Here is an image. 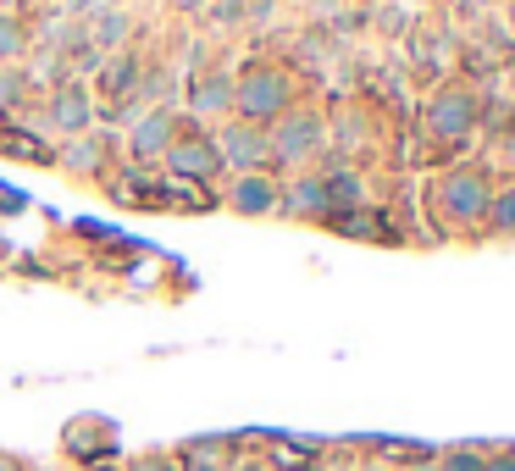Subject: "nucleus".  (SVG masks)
Segmentation results:
<instances>
[{"label": "nucleus", "mask_w": 515, "mask_h": 471, "mask_svg": "<svg viewBox=\"0 0 515 471\" xmlns=\"http://www.w3.org/2000/svg\"><path fill=\"white\" fill-rule=\"evenodd\" d=\"M322 189H327V211H333V206H355V200H360V178H355V172H333V178H322Z\"/></svg>", "instance_id": "13"}, {"label": "nucleus", "mask_w": 515, "mask_h": 471, "mask_svg": "<svg viewBox=\"0 0 515 471\" xmlns=\"http://www.w3.org/2000/svg\"><path fill=\"white\" fill-rule=\"evenodd\" d=\"M172 139H178V122H172V111H150V117H139V122H133L128 150H133L139 161H167Z\"/></svg>", "instance_id": "7"}, {"label": "nucleus", "mask_w": 515, "mask_h": 471, "mask_svg": "<svg viewBox=\"0 0 515 471\" xmlns=\"http://www.w3.org/2000/svg\"><path fill=\"white\" fill-rule=\"evenodd\" d=\"M0 471H23V466H12V460H0Z\"/></svg>", "instance_id": "21"}, {"label": "nucleus", "mask_w": 515, "mask_h": 471, "mask_svg": "<svg viewBox=\"0 0 515 471\" xmlns=\"http://www.w3.org/2000/svg\"><path fill=\"white\" fill-rule=\"evenodd\" d=\"M216 156H222V167L261 172L266 161H272V139H266V128H255V122H228V128L216 133Z\"/></svg>", "instance_id": "3"}, {"label": "nucleus", "mask_w": 515, "mask_h": 471, "mask_svg": "<svg viewBox=\"0 0 515 471\" xmlns=\"http://www.w3.org/2000/svg\"><path fill=\"white\" fill-rule=\"evenodd\" d=\"M228 206L239 217H266V211H277V183L266 172H239V178H228Z\"/></svg>", "instance_id": "8"}, {"label": "nucleus", "mask_w": 515, "mask_h": 471, "mask_svg": "<svg viewBox=\"0 0 515 471\" xmlns=\"http://www.w3.org/2000/svg\"><path fill=\"white\" fill-rule=\"evenodd\" d=\"M266 139H272V161L300 167V161H311L316 150H322L327 122L316 117V111H283V117H277V128L266 133Z\"/></svg>", "instance_id": "2"}, {"label": "nucleus", "mask_w": 515, "mask_h": 471, "mask_svg": "<svg viewBox=\"0 0 515 471\" xmlns=\"http://www.w3.org/2000/svg\"><path fill=\"white\" fill-rule=\"evenodd\" d=\"M444 471H488V466H482L477 455H449V460H444Z\"/></svg>", "instance_id": "17"}, {"label": "nucleus", "mask_w": 515, "mask_h": 471, "mask_svg": "<svg viewBox=\"0 0 515 471\" xmlns=\"http://www.w3.org/2000/svg\"><path fill=\"white\" fill-rule=\"evenodd\" d=\"M189 111L194 117H222V111H233V78H200V84L189 89Z\"/></svg>", "instance_id": "10"}, {"label": "nucleus", "mask_w": 515, "mask_h": 471, "mask_svg": "<svg viewBox=\"0 0 515 471\" xmlns=\"http://www.w3.org/2000/svg\"><path fill=\"white\" fill-rule=\"evenodd\" d=\"M61 161H67L72 172H95V167H100V161H106V156H100V139H89V133H84V145H72V150H67V156H61Z\"/></svg>", "instance_id": "14"}, {"label": "nucleus", "mask_w": 515, "mask_h": 471, "mask_svg": "<svg viewBox=\"0 0 515 471\" xmlns=\"http://www.w3.org/2000/svg\"><path fill=\"white\" fill-rule=\"evenodd\" d=\"M488 471H515V460H499V466H488Z\"/></svg>", "instance_id": "19"}, {"label": "nucleus", "mask_w": 515, "mask_h": 471, "mask_svg": "<svg viewBox=\"0 0 515 471\" xmlns=\"http://www.w3.org/2000/svg\"><path fill=\"white\" fill-rule=\"evenodd\" d=\"M23 50H28V28L17 23V17L0 12V61H6V67H17V56H23Z\"/></svg>", "instance_id": "12"}, {"label": "nucleus", "mask_w": 515, "mask_h": 471, "mask_svg": "<svg viewBox=\"0 0 515 471\" xmlns=\"http://www.w3.org/2000/svg\"><path fill=\"white\" fill-rule=\"evenodd\" d=\"M471 117H477V106H471V95H438L427 111L432 133L438 139H460V133H471Z\"/></svg>", "instance_id": "9"}, {"label": "nucleus", "mask_w": 515, "mask_h": 471, "mask_svg": "<svg viewBox=\"0 0 515 471\" xmlns=\"http://www.w3.org/2000/svg\"><path fill=\"white\" fill-rule=\"evenodd\" d=\"M17 95H23V73L0 61V106H6V100H17Z\"/></svg>", "instance_id": "16"}, {"label": "nucleus", "mask_w": 515, "mask_h": 471, "mask_svg": "<svg viewBox=\"0 0 515 471\" xmlns=\"http://www.w3.org/2000/svg\"><path fill=\"white\" fill-rule=\"evenodd\" d=\"M277 206L305 211V217H322V211H327V189H322V178H300L288 194H277Z\"/></svg>", "instance_id": "11"}, {"label": "nucleus", "mask_w": 515, "mask_h": 471, "mask_svg": "<svg viewBox=\"0 0 515 471\" xmlns=\"http://www.w3.org/2000/svg\"><path fill=\"white\" fill-rule=\"evenodd\" d=\"M438 211H444L449 222H482V211H488V183H482L477 172H449V178L438 183Z\"/></svg>", "instance_id": "5"}, {"label": "nucleus", "mask_w": 515, "mask_h": 471, "mask_svg": "<svg viewBox=\"0 0 515 471\" xmlns=\"http://www.w3.org/2000/svg\"><path fill=\"white\" fill-rule=\"evenodd\" d=\"M122 34H128V23H122V17H106V23H100V39H106V45H117Z\"/></svg>", "instance_id": "18"}, {"label": "nucleus", "mask_w": 515, "mask_h": 471, "mask_svg": "<svg viewBox=\"0 0 515 471\" xmlns=\"http://www.w3.org/2000/svg\"><path fill=\"white\" fill-rule=\"evenodd\" d=\"M167 172H172V178H189V183L222 178L216 139H211V133H178V139H172V150H167Z\"/></svg>", "instance_id": "4"}, {"label": "nucleus", "mask_w": 515, "mask_h": 471, "mask_svg": "<svg viewBox=\"0 0 515 471\" xmlns=\"http://www.w3.org/2000/svg\"><path fill=\"white\" fill-rule=\"evenodd\" d=\"M233 111H239L244 122H277L288 111V78L277 73V67H250V73L233 78Z\"/></svg>", "instance_id": "1"}, {"label": "nucleus", "mask_w": 515, "mask_h": 471, "mask_svg": "<svg viewBox=\"0 0 515 471\" xmlns=\"http://www.w3.org/2000/svg\"><path fill=\"white\" fill-rule=\"evenodd\" d=\"M189 471H222V466H205V460H200V466H189Z\"/></svg>", "instance_id": "20"}, {"label": "nucleus", "mask_w": 515, "mask_h": 471, "mask_svg": "<svg viewBox=\"0 0 515 471\" xmlns=\"http://www.w3.org/2000/svg\"><path fill=\"white\" fill-rule=\"evenodd\" d=\"M488 222L499 233H515V189H504L499 200H488Z\"/></svg>", "instance_id": "15"}, {"label": "nucleus", "mask_w": 515, "mask_h": 471, "mask_svg": "<svg viewBox=\"0 0 515 471\" xmlns=\"http://www.w3.org/2000/svg\"><path fill=\"white\" fill-rule=\"evenodd\" d=\"M45 117H50V128H56V133H72V139H78V133L89 128V117H95V100H89L84 84H61L56 95H50Z\"/></svg>", "instance_id": "6"}]
</instances>
